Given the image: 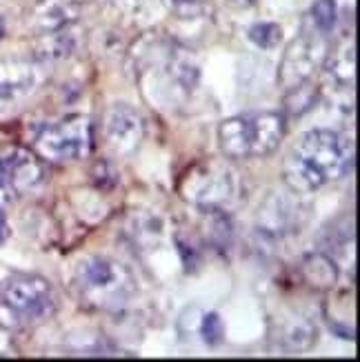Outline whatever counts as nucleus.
<instances>
[{
	"mask_svg": "<svg viewBox=\"0 0 360 362\" xmlns=\"http://www.w3.org/2000/svg\"><path fill=\"white\" fill-rule=\"evenodd\" d=\"M285 138V116L278 112H252L227 118L218 127V143L229 160L269 156Z\"/></svg>",
	"mask_w": 360,
	"mask_h": 362,
	"instance_id": "3",
	"label": "nucleus"
},
{
	"mask_svg": "<svg viewBox=\"0 0 360 362\" xmlns=\"http://www.w3.org/2000/svg\"><path fill=\"white\" fill-rule=\"evenodd\" d=\"M327 71H330L332 81L340 87H354L356 78V54H354V42H342L336 52L327 54Z\"/></svg>",
	"mask_w": 360,
	"mask_h": 362,
	"instance_id": "14",
	"label": "nucleus"
},
{
	"mask_svg": "<svg viewBox=\"0 0 360 362\" xmlns=\"http://www.w3.org/2000/svg\"><path fill=\"white\" fill-rule=\"evenodd\" d=\"M5 235H7V225H5V220H3V216H0V243L5 240Z\"/></svg>",
	"mask_w": 360,
	"mask_h": 362,
	"instance_id": "19",
	"label": "nucleus"
},
{
	"mask_svg": "<svg viewBox=\"0 0 360 362\" xmlns=\"http://www.w3.org/2000/svg\"><path fill=\"white\" fill-rule=\"evenodd\" d=\"M89 0H40L31 11V27L40 34L76 25Z\"/></svg>",
	"mask_w": 360,
	"mask_h": 362,
	"instance_id": "12",
	"label": "nucleus"
},
{
	"mask_svg": "<svg viewBox=\"0 0 360 362\" xmlns=\"http://www.w3.org/2000/svg\"><path fill=\"white\" fill-rule=\"evenodd\" d=\"M336 18H338L336 0H316L309 9L305 29H311V31H316V34H323V36H330L334 25H336Z\"/></svg>",
	"mask_w": 360,
	"mask_h": 362,
	"instance_id": "15",
	"label": "nucleus"
},
{
	"mask_svg": "<svg viewBox=\"0 0 360 362\" xmlns=\"http://www.w3.org/2000/svg\"><path fill=\"white\" fill-rule=\"evenodd\" d=\"M182 3H196V0H182Z\"/></svg>",
	"mask_w": 360,
	"mask_h": 362,
	"instance_id": "21",
	"label": "nucleus"
},
{
	"mask_svg": "<svg viewBox=\"0 0 360 362\" xmlns=\"http://www.w3.org/2000/svg\"><path fill=\"white\" fill-rule=\"evenodd\" d=\"M301 202L296 192L289 194H272L258 209V229L269 235H285L301 225Z\"/></svg>",
	"mask_w": 360,
	"mask_h": 362,
	"instance_id": "11",
	"label": "nucleus"
},
{
	"mask_svg": "<svg viewBox=\"0 0 360 362\" xmlns=\"http://www.w3.org/2000/svg\"><path fill=\"white\" fill-rule=\"evenodd\" d=\"M105 145L114 156H132L145 138V120L127 103H114L103 118Z\"/></svg>",
	"mask_w": 360,
	"mask_h": 362,
	"instance_id": "10",
	"label": "nucleus"
},
{
	"mask_svg": "<svg viewBox=\"0 0 360 362\" xmlns=\"http://www.w3.org/2000/svg\"><path fill=\"white\" fill-rule=\"evenodd\" d=\"M316 96H318V89H316V85H311V81H305L301 85L287 89V96H285L287 112L294 116L305 114L307 109H311V105L316 103Z\"/></svg>",
	"mask_w": 360,
	"mask_h": 362,
	"instance_id": "16",
	"label": "nucleus"
},
{
	"mask_svg": "<svg viewBox=\"0 0 360 362\" xmlns=\"http://www.w3.org/2000/svg\"><path fill=\"white\" fill-rule=\"evenodd\" d=\"M0 307L13 322H34L52 316L54 291L50 282L38 276H21L9 280L0 296Z\"/></svg>",
	"mask_w": 360,
	"mask_h": 362,
	"instance_id": "6",
	"label": "nucleus"
},
{
	"mask_svg": "<svg viewBox=\"0 0 360 362\" xmlns=\"http://www.w3.org/2000/svg\"><path fill=\"white\" fill-rule=\"evenodd\" d=\"M238 174L227 160H207L185 176V198L207 211H223L238 196Z\"/></svg>",
	"mask_w": 360,
	"mask_h": 362,
	"instance_id": "4",
	"label": "nucleus"
},
{
	"mask_svg": "<svg viewBox=\"0 0 360 362\" xmlns=\"http://www.w3.org/2000/svg\"><path fill=\"white\" fill-rule=\"evenodd\" d=\"M45 62L36 58H13L0 62V116L21 109L34 98L45 83Z\"/></svg>",
	"mask_w": 360,
	"mask_h": 362,
	"instance_id": "8",
	"label": "nucleus"
},
{
	"mask_svg": "<svg viewBox=\"0 0 360 362\" xmlns=\"http://www.w3.org/2000/svg\"><path fill=\"white\" fill-rule=\"evenodd\" d=\"M42 180V165L25 149L0 151V209L31 192Z\"/></svg>",
	"mask_w": 360,
	"mask_h": 362,
	"instance_id": "9",
	"label": "nucleus"
},
{
	"mask_svg": "<svg viewBox=\"0 0 360 362\" xmlns=\"http://www.w3.org/2000/svg\"><path fill=\"white\" fill-rule=\"evenodd\" d=\"M354 167V143L332 129L303 134L285 158V182L296 194H314L345 178Z\"/></svg>",
	"mask_w": 360,
	"mask_h": 362,
	"instance_id": "1",
	"label": "nucleus"
},
{
	"mask_svg": "<svg viewBox=\"0 0 360 362\" xmlns=\"http://www.w3.org/2000/svg\"><path fill=\"white\" fill-rule=\"evenodd\" d=\"M327 54H330L327 36L316 34L311 29H303V34L287 47L283 60H280L278 83L285 89H291L305 81H311L314 71L325 65Z\"/></svg>",
	"mask_w": 360,
	"mask_h": 362,
	"instance_id": "7",
	"label": "nucleus"
},
{
	"mask_svg": "<svg viewBox=\"0 0 360 362\" xmlns=\"http://www.w3.org/2000/svg\"><path fill=\"white\" fill-rule=\"evenodd\" d=\"M5 36V23H3V18H0V38Z\"/></svg>",
	"mask_w": 360,
	"mask_h": 362,
	"instance_id": "20",
	"label": "nucleus"
},
{
	"mask_svg": "<svg viewBox=\"0 0 360 362\" xmlns=\"http://www.w3.org/2000/svg\"><path fill=\"white\" fill-rule=\"evenodd\" d=\"M85 31H81L76 25L62 27L56 31H47L40 36L36 45V60L40 62H56V60H65L78 54V49L83 47V36Z\"/></svg>",
	"mask_w": 360,
	"mask_h": 362,
	"instance_id": "13",
	"label": "nucleus"
},
{
	"mask_svg": "<svg viewBox=\"0 0 360 362\" xmlns=\"http://www.w3.org/2000/svg\"><path fill=\"white\" fill-rule=\"evenodd\" d=\"M249 40H252L258 49H276L283 40V29L274 23H256L249 29Z\"/></svg>",
	"mask_w": 360,
	"mask_h": 362,
	"instance_id": "17",
	"label": "nucleus"
},
{
	"mask_svg": "<svg viewBox=\"0 0 360 362\" xmlns=\"http://www.w3.org/2000/svg\"><path fill=\"white\" fill-rule=\"evenodd\" d=\"M200 334L207 344L221 342L225 338V327H223L221 316H218V313H205V316H202V322H200Z\"/></svg>",
	"mask_w": 360,
	"mask_h": 362,
	"instance_id": "18",
	"label": "nucleus"
},
{
	"mask_svg": "<svg viewBox=\"0 0 360 362\" xmlns=\"http://www.w3.org/2000/svg\"><path fill=\"white\" fill-rule=\"evenodd\" d=\"M93 145L91 122L83 116L54 122L36 136V151L47 163H76L85 158Z\"/></svg>",
	"mask_w": 360,
	"mask_h": 362,
	"instance_id": "5",
	"label": "nucleus"
},
{
	"mask_svg": "<svg viewBox=\"0 0 360 362\" xmlns=\"http://www.w3.org/2000/svg\"><path fill=\"white\" fill-rule=\"evenodd\" d=\"M74 287L81 300L103 311H120L136 293V278L122 262L89 256L76 264Z\"/></svg>",
	"mask_w": 360,
	"mask_h": 362,
	"instance_id": "2",
	"label": "nucleus"
}]
</instances>
